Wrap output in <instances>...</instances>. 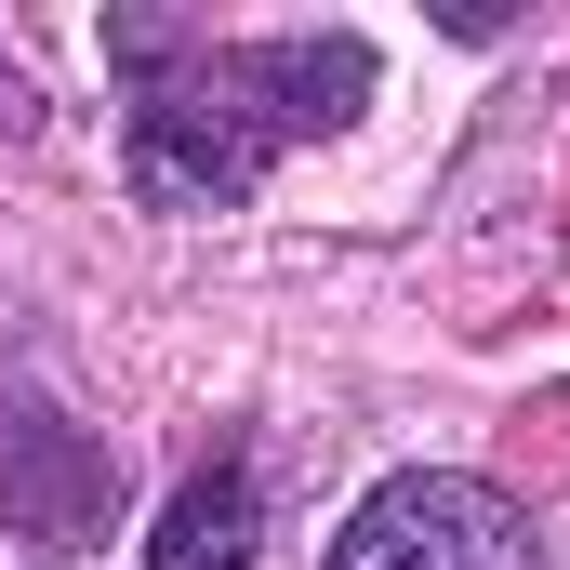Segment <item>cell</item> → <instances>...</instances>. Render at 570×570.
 Masks as SVG:
<instances>
[{
    "instance_id": "5b68a950",
    "label": "cell",
    "mask_w": 570,
    "mask_h": 570,
    "mask_svg": "<svg viewBox=\"0 0 570 570\" xmlns=\"http://www.w3.org/2000/svg\"><path fill=\"white\" fill-rule=\"evenodd\" d=\"M0 120H27V80H13V53H0Z\"/></svg>"
},
{
    "instance_id": "7a4b0ae2",
    "label": "cell",
    "mask_w": 570,
    "mask_h": 570,
    "mask_svg": "<svg viewBox=\"0 0 570 570\" xmlns=\"http://www.w3.org/2000/svg\"><path fill=\"white\" fill-rule=\"evenodd\" d=\"M332 570H531V518H518L491 478L412 464V478H385V491L332 531Z\"/></svg>"
},
{
    "instance_id": "6da1fadb",
    "label": "cell",
    "mask_w": 570,
    "mask_h": 570,
    "mask_svg": "<svg viewBox=\"0 0 570 570\" xmlns=\"http://www.w3.org/2000/svg\"><path fill=\"white\" fill-rule=\"evenodd\" d=\"M107 53L134 67V186L159 213H226L292 134H332L372 94V40H186L120 13Z\"/></svg>"
},
{
    "instance_id": "277c9868",
    "label": "cell",
    "mask_w": 570,
    "mask_h": 570,
    "mask_svg": "<svg viewBox=\"0 0 570 570\" xmlns=\"http://www.w3.org/2000/svg\"><path fill=\"white\" fill-rule=\"evenodd\" d=\"M13 451H80V438L40 412V425H13ZM80 478H107V451H80ZM27 518H40V544H53V558H80V531H94V504H67V491H40Z\"/></svg>"
},
{
    "instance_id": "3957f363",
    "label": "cell",
    "mask_w": 570,
    "mask_h": 570,
    "mask_svg": "<svg viewBox=\"0 0 570 570\" xmlns=\"http://www.w3.org/2000/svg\"><path fill=\"white\" fill-rule=\"evenodd\" d=\"M253 544H266L253 464H199V478L159 504V531H146V570H253Z\"/></svg>"
}]
</instances>
